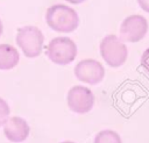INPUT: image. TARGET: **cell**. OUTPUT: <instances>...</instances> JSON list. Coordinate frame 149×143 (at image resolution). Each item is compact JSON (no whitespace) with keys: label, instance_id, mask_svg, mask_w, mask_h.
Masks as SVG:
<instances>
[{"label":"cell","instance_id":"277c9868","mask_svg":"<svg viewBox=\"0 0 149 143\" xmlns=\"http://www.w3.org/2000/svg\"><path fill=\"white\" fill-rule=\"evenodd\" d=\"M100 55L107 65L119 67L125 64L128 50L126 44L115 35H107L100 42Z\"/></svg>","mask_w":149,"mask_h":143},{"label":"cell","instance_id":"ba28073f","mask_svg":"<svg viewBox=\"0 0 149 143\" xmlns=\"http://www.w3.org/2000/svg\"><path fill=\"white\" fill-rule=\"evenodd\" d=\"M29 126L24 119L20 116H12L3 124L5 136L14 143L23 142L29 135Z\"/></svg>","mask_w":149,"mask_h":143},{"label":"cell","instance_id":"5b68a950","mask_svg":"<svg viewBox=\"0 0 149 143\" xmlns=\"http://www.w3.org/2000/svg\"><path fill=\"white\" fill-rule=\"evenodd\" d=\"M69 108L78 114L88 113L94 103V95L92 91L84 86H73L69 90L66 95Z\"/></svg>","mask_w":149,"mask_h":143},{"label":"cell","instance_id":"9c48e42d","mask_svg":"<svg viewBox=\"0 0 149 143\" xmlns=\"http://www.w3.org/2000/svg\"><path fill=\"white\" fill-rule=\"evenodd\" d=\"M20 55L16 48L9 44H0V70H10L19 64Z\"/></svg>","mask_w":149,"mask_h":143},{"label":"cell","instance_id":"5bb4252c","mask_svg":"<svg viewBox=\"0 0 149 143\" xmlns=\"http://www.w3.org/2000/svg\"><path fill=\"white\" fill-rule=\"evenodd\" d=\"M65 1L69 2V3H72V5H79V3L84 2L85 0H65Z\"/></svg>","mask_w":149,"mask_h":143},{"label":"cell","instance_id":"30bf717a","mask_svg":"<svg viewBox=\"0 0 149 143\" xmlns=\"http://www.w3.org/2000/svg\"><path fill=\"white\" fill-rule=\"evenodd\" d=\"M94 143H122V141L118 133L113 130H102L97 134Z\"/></svg>","mask_w":149,"mask_h":143},{"label":"cell","instance_id":"7a4b0ae2","mask_svg":"<svg viewBox=\"0 0 149 143\" xmlns=\"http://www.w3.org/2000/svg\"><path fill=\"white\" fill-rule=\"evenodd\" d=\"M44 36L35 26H26L17 29L16 44L22 50L26 57L35 58L42 53Z\"/></svg>","mask_w":149,"mask_h":143},{"label":"cell","instance_id":"7c38bea8","mask_svg":"<svg viewBox=\"0 0 149 143\" xmlns=\"http://www.w3.org/2000/svg\"><path fill=\"white\" fill-rule=\"evenodd\" d=\"M141 65L149 73V48L143 52V55L141 57Z\"/></svg>","mask_w":149,"mask_h":143},{"label":"cell","instance_id":"2e32d148","mask_svg":"<svg viewBox=\"0 0 149 143\" xmlns=\"http://www.w3.org/2000/svg\"><path fill=\"white\" fill-rule=\"evenodd\" d=\"M61 143H74V142H71V141H65V142H61Z\"/></svg>","mask_w":149,"mask_h":143},{"label":"cell","instance_id":"4fadbf2b","mask_svg":"<svg viewBox=\"0 0 149 143\" xmlns=\"http://www.w3.org/2000/svg\"><path fill=\"white\" fill-rule=\"evenodd\" d=\"M137 2L144 12L149 13V0H137Z\"/></svg>","mask_w":149,"mask_h":143},{"label":"cell","instance_id":"3957f363","mask_svg":"<svg viewBox=\"0 0 149 143\" xmlns=\"http://www.w3.org/2000/svg\"><path fill=\"white\" fill-rule=\"evenodd\" d=\"M47 55L55 64H70L77 56V45L69 37H55L47 45Z\"/></svg>","mask_w":149,"mask_h":143},{"label":"cell","instance_id":"8992f818","mask_svg":"<svg viewBox=\"0 0 149 143\" xmlns=\"http://www.w3.org/2000/svg\"><path fill=\"white\" fill-rule=\"evenodd\" d=\"M148 31V22L142 15H130L126 17L120 27V36L123 41L136 43L141 41Z\"/></svg>","mask_w":149,"mask_h":143},{"label":"cell","instance_id":"8fae6325","mask_svg":"<svg viewBox=\"0 0 149 143\" xmlns=\"http://www.w3.org/2000/svg\"><path fill=\"white\" fill-rule=\"evenodd\" d=\"M9 112H10V109H9L8 103L2 98H0V127L3 126L6 123V121L8 120Z\"/></svg>","mask_w":149,"mask_h":143},{"label":"cell","instance_id":"52a82bcc","mask_svg":"<svg viewBox=\"0 0 149 143\" xmlns=\"http://www.w3.org/2000/svg\"><path fill=\"white\" fill-rule=\"evenodd\" d=\"M74 76L83 83L97 85L104 79L105 69L102 64L95 59H83L77 63L74 67Z\"/></svg>","mask_w":149,"mask_h":143},{"label":"cell","instance_id":"9a60e30c","mask_svg":"<svg viewBox=\"0 0 149 143\" xmlns=\"http://www.w3.org/2000/svg\"><path fill=\"white\" fill-rule=\"evenodd\" d=\"M2 30H3V26H2V22H1V20H0V36H1V34H2Z\"/></svg>","mask_w":149,"mask_h":143},{"label":"cell","instance_id":"6da1fadb","mask_svg":"<svg viewBox=\"0 0 149 143\" xmlns=\"http://www.w3.org/2000/svg\"><path fill=\"white\" fill-rule=\"evenodd\" d=\"M45 21L52 30L58 33H72L79 24L77 12L63 3L50 6L45 13Z\"/></svg>","mask_w":149,"mask_h":143}]
</instances>
